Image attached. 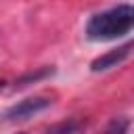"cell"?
<instances>
[{
    "mask_svg": "<svg viewBox=\"0 0 134 134\" xmlns=\"http://www.w3.org/2000/svg\"><path fill=\"white\" fill-rule=\"evenodd\" d=\"M132 29H134V6L119 4L94 15L86 25V36L96 42H107L117 40Z\"/></svg>",
    "mask_w": 134,
    "mask_h": 134,
    "instance_id": "6da1fadb",
    "label": "cell"
},
{
    "mask_svg": "<svg viewBox=\"0 0 134 134\" xmlns=\"http://www.w3.org/2000/svg\"><path fill=\"white\" fill-rule=\"evenodd\" d=\"M48 105H50V100L44 98V96L25 98V100H19L17 105H13V107L4 113V117H6V119H27V117H31V115L44 111Z\"/></svg>",
    "mask_w": 134,
    "mask_h": 134,
    "instance_id": "7a4b0ae2",
    "label": "cell"
},
{
    "mask_svg": "<svg viewBox=\"0 0 134 134\" xmlns=\"http://www.w3.org/2000/svg\"><path fill=\"white\" fill-rule=\"evenodd\" d=\"M132 48H134V42L124 44V46H119V48L103 54L100 59H96V61L92 63V71H105V69H109V67H115L117 63H121V61L132 52Z\"/></svg>",
    "mask_w": 134,
    "mask_h": 134,
    "instance_id": "3957f363",
    "label": "cell"
},
{
    "mask_svg": "<svg viewBox=\"0 0 134 134\" xmlns=\"http://www.w3.org/2000/svg\"><path fill=\"white\" fill-rule=\"evenodd\" d=\"M80 130H82V124H77V121H65V124L52 126L46 134H80Z\"/></svg>",
    "mask_w": 134,
    "mask_h": 134,
    "instance_id": "277c9868",
    "label": "cell"
},
{
    "mask_svg": "<svg viewBox=\"0 0 134 134\" xmlns=\"http://www.w3.org/2000/svg\"><path fill=\"white\" fill-rule=\"evenodd\" d=\"M126 128H128V121L126 119H113L107 128L105 134H126Z\"/></svg>",
    "mask_w": 134,
    "mask_h": 134,
    "instance_id": "5b68a950",
    "label": "cell"
},
{
    "mask_svg": "<svg viewBox=\"0 0 134 134\" xmlns=\"http://www.w3.org/2000/svg\"><path fill=\"white\" fill-rule=\"evenodd\" d=\"M0 88H2V82H0Z\"/></svg>",
    "mask_w": 134,
    "mask_h": 134,
    "instance_id": "8992f818",
    "label": "cell"
}]
</instances>
